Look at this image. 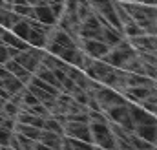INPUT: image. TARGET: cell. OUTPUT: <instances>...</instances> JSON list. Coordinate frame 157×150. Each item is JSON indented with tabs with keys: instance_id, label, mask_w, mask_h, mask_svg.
<instances>
[{
	"instance_id": "cell-38",
	"label": "cell",
	"mask_w": 157,
	"mask_h": 150,
	"mask_svg": "<svg viewBox=\"0 0 157 150\" xmlns=\"http://www.w3.org/2000/svg\"><path fill=\"white\" fill-rule=\"evenodd\" d=\"M2 150H15V148H9V147H4Z\"/></svg>"
},
{
	"instance_id": "cell-35",
	"label": "cell",
	"mask_w": 157,
	"mask_h": 150,
	"mask_svg": "<svg viewBox=\"0 0 157 150\" xmlns=\"http://www.w3.org/2000/svg\"><path fill=\"white\" fill-rule=\"evenodd\" d=\"M9 97H11V93H9V92H7V90L4 88V86H0V99H4V101H7Z\"/></svg>"
},
{
	"instance_id": "cell-40",
	"label": "cell",
	"mask_w": 157,
	"mask_h": 150,
	"mask_svg": "<svg viewBox=\"0 0 157 150\" xmlns=\"http://www.w3.org/2000/svg\"><path fill=\"white\" fill-rule=\"evenodd\" d=\"M119 2H124V0H119Z\"/></svg>"
},
{
	"instance_id": "cell-9",
	"label": "cell",
	"mask_w": 157,
	"mask_h": 150,
	"mask_svg": "<svg viewBox=\"0 0 157 150\" xmlns=\"http://www.w3.org/2000/svg\"><path fill=\"white\" fill-rule=\"evenodd\" d=\"M128 108H130V115H132V121H133V128L137 124H144V123H157L154 113H148L146 110H143L135 103H130L128 101Z\"/></svg>"
},
{
	"instance_id": "cell-39",
	"label": "cell",
	"mask_w": 157,
	"mask_h": 150,
	"mask_svg": "<svg viewBox=\"0 0 157 150\" xmlns=\"http://www.w3.org/2000/svg\"><path fill=\"white\" fill-rule=\"evenodd\" d=\"M2 105H4V99H0V108H2Z\"/></svg>"
},
{
	"instance_id": "cell-31",
	"label": "cell",
	"mask_w": 157,
	"mask_h": 150,
	"mask_svg": "<svg viewBox=\"0 0 157 150\" xmlns=\"http://www.w3.org/2000/svg\"><path fill=\"white\" fill-rule=\"evenodd\" d=\"M60 86H62V92H66V93H71V92H73V88H75L77 84H75V81H73V79H70V77L66 75V77L60 81Z\"/></svg>"
},
{
	"instance_id": "cell-23",
	"label": "cell",
	"mask_w": 157,
	"mask_h": 150,
	"mask_svg": "<svg viewBox=\"0 0 157 150\" xmlns=\"http://www.w3.org/2000/svg\"><path fill=\"white\" fill-rule=\"evenodd\" d=\"M29 22H28V18H20L18 22H15L13 24V28L9 30L11 33H15L18 38H22V40H26L28 38V35H29Z\"/></svg>"
},
{
	"instance_id": "cell-41",
	"label": "cell",
	"mask_w": 157,
	"mask_h": 150,
	"mask_svg": "<svg viewBox=\"0 0 157 150\" xmlns=\"http://www.w3.org/2000/svg\"><path fill=\"white\" fill-rule=\"evenodd\" d=\"M0 150H2V148H0Z\"/></svg>"
},
{
	"instance_id": "cell-2",
	"label": "cell",
	"mask_w": 157,
	"mask_h": 150,
	"mask_svg": "<svg viewBox=\"0 0 157 150\" xmlns=\"http://www.w3.org/2000/svg\"><path fill=\"white\" fill-rule=\"evenodd\" d=\"M90 134H91L93 145H97L104 150H117L115 137H113L108 123H90Z\"/></svg>"
},
{
	"instance_id": "cell-34",
	"label": "cell",
	"mask_w": 157,
	"mask_h": 150,
	"mask_svg": "<svg viewBox=\"0 0 157 150\" xmlns=\"http://www.w3.org/2000/svg\"><path fill=\"white\" fill-rule=\"evenodd\" d=\"M9 51H7V46L6 44H0V64H4L6 61H9Z\"/></svg>"
},
{
	"instance_id": "cell-36",
	"label": "cell",
	"mask_w": 157,
	"mask_h": 150,
	"mask_svg": "<svg viewBox=\"0 0 157 150\" xmlns=\"http://www.w3.org/2000/svg\"><path fill=\"white\" fill-rule=\"evenodd\" d=\"M35 150H55V148H49V147H46V145H42V143H39V141H35V147H33Z\"/></svg>"
},
{
	"instance_id": "cell-33",
	"label": "cell",
	"mask_w": 157,
	"mask_h": 150,
	"mask_svg": "<svg viewBox=\"0 0 157 150\" xmlns=\"http://www.w3.org/2000/svg\"><path fill=\"white\" fill-rule=\"evenodd\" d=\"M49 9H51L53 17L59 20V18H60V15L64 13V4H62V2H53V4H49Z\"/></svg>"
},
{
	"instance_id": "cell-29",
	"label": "cell",
	"mask_w": 157,
	"mask_h": 150,
	"mask_svg": "<svg viewBox=\"0 0 157 150\" xmlns=\"http://www.w3.org/2000/svg\"><path fill=\"white\" fill-rule=\"evenodd\" d=\"M90 123H108V117L102 110H88Z\"/></svg>"
},
{
	"instance_id": "cell-18",
	"label": "cell",
	"mask_w": 157,
	"mask_h": 150,
	"mask_svg": "<svg viewBox=\"0 0 157 150\" xmlns=\"http://www.w3.org/2000/svg\"><path fill=\"white\" fill-rule=\"evenodd\" d=\"M60 150H93V143H86V141H80V139L62 136Z\"/></svg>"
},
{
	"instance_id": "cell-20",
	"label": "cell",
	"mask_w": 157,
	"mask_h": 150,
	"mask_svg": "<svg viewBox=\"0 0 157 150\" xmlns=\"http://www.w3.org/2000/svg\"><path fill=\"white\" fill-rule=\"evenodd\" d=\"M0 86H4L11 95H13V93H18V92L24 88V84H22L13 73H7L4 79H0Z\"/></svg>"
},
{
	"instance_id": "cell-24",
	"label": "cell",
	"mask_w": 157,
	"mask_h": 150,
	"mask_svg": "<svg viewBox=\"0 0 157 150\" xmlns=\"http://www.w3.org/2000/svg\"><path fill=\"white\" fill-rule=\"evenodd\" d=\"M28 84H33V86H37V88L44 90V92H48V93H51V95H55V97L60 93V90H57L55 86H51L49 82L42 81V79H39V77H35V75H31V79H29V82H28Z\"/></svg>"
},
{
	"instance_id": "cell-11",
	"label": "cell",
	"mask_w": 157,
	"mask_h": 150,
	"mask_svg": "<svg viewBox=\"0 0 157 150\" xmlns=\"http://www.w3.org/2000/svg\"><path fill=\"white\" fill-rule=\"evenodd\" d=\"M2 66H4V68H6V70L9 72V73L15 75V77H17V79H18V81H20V82L24 84V86H26V84L29 82L31 75H33L31 72H28V70H26L24 66H20V64H18V62H17L15 59H9V61H6V62H4Z\"/></svg>"
},
{
	"instance_id": "cell-26",
	"label": "cell",
	"mask_w": 157,
	"mask_h": 150,
	"mask_svg": "<svg viewBox=\"0 0 157 150\" xmlns=\"http://www.w3.org/2000/svg\"><path fill=\"white\" fill-rule=\"evenodd\" d=\"M139 106L143 108V110H146L148 113H157V93H152V95H148L146 99H143L141 103H139Z\"/></svg>"
},
{
	"instance_id": "cell-1",
	"label": "cell",
	"mask_w": 157,
	"mask_h": 150,
	"mask_svg": "<svg viewBox=\"0 0 157 150\" xmlns=\"http://www.w3.org/2000/svg\"><path fill=\"white\" fill-rule=\"evenodd\" d=\"M132 57H135V49L132 48V44L128 42V38H122L119 44H115L113 48H110L108 53L102 55L101 59H102L106 64L113 66V68H121V66H122L126 61H130Z\"/></svg>"
},
{
	"instance_id": "cell-37",
	"label": "cell",
	"mask_w": 157,
	"mask_h": 150,
	"mask_svg": "<svg viewBox=\"0 0 157 150\" xmlns=\"http://www.w3.org/2000/svg\"><path fill=\"white\" fill-rule=\"evenodd\" d=\"M53 2H64V0H48V4H53Z\"/></svg>"
},
{
	"instance_id": "cell-14",
	"label": "cell",
	"mask_w": 157,
	"mask_h": 150,
	"mask_svg": "<svg viewBox=\"0 0 157 150\" xmlns=\"http://www.w3.org/2000/svg\"><path fill=\"white\" fill-rule=\"evenodd\" d=\"M0 40H2V44H6V46H13V48H17V49H20V51H24V49L29 48V44H28L26 40L18 38L15 33H11L9 30H2V33H0Z\"/></svg>"
},
{
	"instance_id": "cell-15",
	"label": "cell",
	"mask_w": 157,
	"mask_h": 150,
	"mask_svg": "<svg viewBox=\"0 0 157 150\" xmlns=\"http://www.w3.org/2000/svg\"><path fill=\"white\" fill-rule=\"evenodd\" d=\"M126 86H146V88H157L155 79H150L146 75L130 73L126 72Z\"/></svg>"
},
{
	"instance_id": "cell-3",
	"label": "cell",
	"mask_w": 157,
	"mask_h": 150,
	"mask_svg": "<svg viewBox=\"0 0 157 150\" xmlns=\"http://www.w3.org/2000/svg\"><path fill=\"white\" fill-rule=\"evenodd\" d=\"M104 113H106L108 121L117 123V124H121L122 128H126V130L133 132V121H132V115H130L128 101H126L124 105H115V106L106 108V110H104Z\"/></svg>"
},
{
	"instance_id": "cell-22",
	"label": "cell",
	"mask_w": 157,
	"mask_h": 150,
	"mask_svg": "<svg viewBox=\"0 0 157 150\" xmlns=\"http://www.w3.org/2000/svg\"><path fill=\"white\" fill-rule=\"evenodd\" d=\"M26 42H28L29 46H33V48L44 49V46H46V42H48V35L42 33V31H37V30H29V35L26 38Z\"/></svg>"
},
{
	"instance_id": "cell-28",
	"label": "cell",
	"mask_w": 157,
	"mask_h": 150,
	"mask_svg": "<svg viewBox=\"0 0 157 150\" xmlns=\"http://www.w3.org/2000/svg\"><path fill=\"white\" fill-rule=\"evenodd\" d=\"M0 112L4 113L6 117H17V113L20 112V106L18 105H15V103H11V101H4V105H2V108H0Z\"/></svg>"
},
{
	"instance_id": "cell-19",
	"label": "cell",
	"mask_w": 157,
	"mask_h": 150,
	"mask_svg": "<svg viewBox=\"0 0 157 150\" xmlns=\"http://www.w3.org/2000/svg\"><path fill=\"white\" fill-rule=\"evenodd\" d=\"M22 17H18L13 9H6V7H0V26L4 30H11L15 22H18Z\"/></svg>"
},
{
	"instance_id": "cell-7",
	"label": "cell",
	"mask_w": 157,
	"mask_h": 150,
	"mask_svg": "<svg viewBox=\"0 0 157 150\" xmlns=\"http://www.w3.org/2000/svg\"><path fill=\"white\" fill-rule=\"evenodd\" d=\"M157 93V88H146V86H126V90L122 92L124 99L130 101V103H135L139 105L143 99H146L148 95Z\"/></svg>"
},
{
	"instance_id": "cell-32",
	"label": "cell",
	"mask_w": 157,
	"mask_h": 150,
	"mask_svg": "<svg viewBox=\"0 0 157 150\" xmlns=\"http://www.w3.org/2000/svg\"><path fill=\"white\" fill-rule=\"evenodd\" d=\"M11 130H7V128H4V126H0V148H4V147H7L9 145V137H11Z\"/></svg>"
},
{
	"instance_id": "cell-4",
	"label": "cell",
	"mask_w": 157,
	"mask_h": 150,
	"mask_svg": "<svg viewBox=\"0 0 157 150\" xmlns=\"http://www.w3.org/2000/svg\"><path fill=\"white\" fill-rule=\"evenodd\" d=\"M95 99L99 103V108L104 112L106 108L110 106H115V105H124L126 99L122 93L115 92L113 88H108V86H101L99 90H95Z\"/></svg>"
},
{
	"instance_id": "cell-6",
	"label": "cell",
	"mask_w": 157,
	"mask_h": 150,
	"mask_svg": "<svg viewBox=\"0 0 157 150\" xmlns=\"http://www.w3.org/2000/svg\"><path fill=\"white\" fill-rule=\"evenodd\" d=\"M77 46L86 53V55H90V57H93V59H101V57L106 55L108 49H110L108 44H104V42H101V40H95V38H80L78 37Z\"/></svg>"
},
{
	"instance_id": "cell-21",
	"label": "cell",
	"mask_w": 157,
	"mask_h": 150,
	"mask_svg": "<svg viewBox=\"0 0 157 150\" xmlns=\"http://www.w3.org/2000/svg\"><path fill=\"white\" fill-rule=\"evenodd\" d=\"M40 130L42 128H37V126H31V124H22V123H15V128L13 132H18L33 141H39V136H40Z\"/></svg>"
},
{
	"instance_id": "cell-25",
	"label": "cell",
	"mask_w": 157,
	"mask_h": 150,
	"mask_svg": "<svg viewBox=\"0 0 157 150\" xmlns=\"http://www.w3.org/2000/svg\"><path fill=\"white\" fill-rule=\"evenodd\" d=\"M122 35H124V38H132V37H139V35H146V33L141 26H137L135 22H130V24L122 26Z\"/></svg>"
},
{
	"instance_id": "cell-16",
	"label": "cell",
	"mask_w": 157,
	"mask_h": 150,
	"mask_svg": "<svg viewBox=\"0 0 157 150\" xmlns=\"http://www.w3.org/2000/svg\"><path fill=\"white\" fill-rule=\"evenodd\" d=\"M39 143L46 145V147H49V148L60 150V145H62V136H60V134H55V132H49V130H40Z\"/></svg>"
},
{
	"instance_id": "cell-5",
	"label": "cell",
	"mask_w": 157,
	"mask_h": 150,
	"mask_svg": "<svg viewBox=\"0 0 157 150\" xmlns=\"http://www.w3.org/2000/svg\"><path fill=\"white\" fill-rule=\"evenodd\" d=\"M62 136L73 137V139H80V141H86V143H91L90 123H73V121H66V123L62 124Z\"/></svg>"
},
{
	"instance_id": "cell-30",
	"label": "cell",
	"mask_w": 157,
	"mask_h": 150,
	"mask_svg": "<svg viewBox=\"0 0 157 150\" xmlns=\"http://www.w3.org/2000/svg\"><path fill=\"white\" fill-rule=\"evenodd\" d=\"M15 134H17V139L20 143V150H33V147H35V141L33 139H29V137H26V136H22L18 132H15Z\"/></svg>"
},
{
	"instance_id": "cell-12",
	"label": "cell",
	"mask_w": 157,
	"mask_h": 150,
	"mask_svg": "<svg viewBox=\"0 0 157 150\" xmlns=\"http://www.w3.org/2000/svg\"><path fill=\"white\" fill-rule=\"evenodd\" d=\"M33 18L39 20L42 24H48V26H55L57 24V18L53 17L51 9H49V4H39V6H33Z\"/></svg>"
},
{
	"instance_id": "cell-8",
	"label": "cell",
	"mask_w": 157,
	"mask_h": 150,
	"mask_svg": "<svg viewBox=\"0 0 157 150\" xmlns=\"http://www.w3.org/2000/svg\"><path fill=\"white\" fill-rule=\"evenodd\" d=\"M133 49H144L150 53H157V37L155 35H139V37L128 38Z\"/></svg>"
},
{
	"instance_id": "cell-27",
	"label": "cell",
	"mask_w": 157,
	"mask_h": 150,
	"mask_svg": "<svg viewBox=\"0 0 157 150\" xmlns=\"http://www.w3.org/2000/svg\"><path fill=\"white\" fill-rule=\"evenodd\" d=\"M42 130H49V132H55V134H60V136H62V124H60L57 119H53L51 115H48V117L44 119Z\"/></svg>"
},
{
	"instance_id": "cell-13",
	"label": "cell",
	"mask_w": 157,
	"mask_h": 150,
	"mask_svg": "<svg viewBox=\"0 0 157 150\" xmlns=\"http://www.w3.org/2000/svg\"><path fill=\"white\" fill-rule=\"evenodd\" d=\"M133 132L143 137L144 141L152 143V145H157V123H144V124H137L133 128Z\"/></svg>"
},
{
	"instance_id": "cell-17",
	"label": "cell",
	"mask_w": 157,
	"mask_h": 150,
	"mask_svg": "<svg viewBox=\"0 0 157 150\" xmlns=\"http://www.w3.org/2000/svg\"><path fill=\"white\" fill-rule=\"evenodd\" d=\"M35 77H39V79H42V81H46V82H49L51 86H55L57 90H60L62 92V86H60V82H59V79L55 77V73H53V70H49V68H46L44 64H39L37 66V70H35Z\"/></svg>"
},
{
	"instance_id": "cell-10",
	"label": "cell",
	"mask_w": 157,
	"mask_h": 150,
	"mask_svg": "<svg viewBox=\"0 0 157 150\" xmlns=\"http://www.w3.org/2000/svg\"><path fill=\"white\" fill-rule=\"evenodd\" d=\"M112 68H113V66L106 64L102 59H93V62L84 70V73L88 75L90 79H93V81H101L108 72H112Z\"/></svg>"
}]
</instances>
